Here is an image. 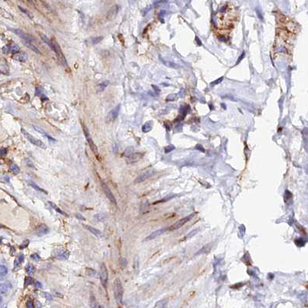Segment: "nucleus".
Listing matches in <instances>:
<instances>
[{
	"label": "nucleus",
	"instance_id": "1",
	"mask_svg": "<svg viewBox=\"0 0 308 308\" xmlns=\"http://www.w3.org/2000/svg\"><path fill=\"white\" fill-rule=\"evenodd\" d=\"M113 293L116 303L121 304L123 296V287L121 280L119 278H116L113 282Z\"/></svg>",
	"mask_w": 308,
	"mask_h": 308
},
{
	"label": "nucleus",
	"instance_id": "2",
	"mask_svg": "<svg viewBox=\"0 0 308 308\" xmlns=\"http://www.w3.org/2000/svg\"><path fill=\"white\" fill-rule=\"evenodd\" d=\"M21 132H22V133L25 136V137L31 143H33V145H35V146H38V147H39V148H42V149H46V145L43 143V142H42L40 140H39V139H37V138H35L33 136H32L30 133H29L26 130H25L24 129H21Z\"/></svg>",
	"mask_w": 308,
	"mask_h": 308
},
{
	"label": "nucleus",
	"instance_id": "3",
	"mask_svg": "<svg viewBox=\"0 0 308 308\" xmlns=\"http://www.w3.org/2000/svg\"><path fill=\"white\" fill-rule=\"evenodd\" d=\"M53 50L54 53L56 54V56H57V58L59 59V60L60 61V63H61L63 66H67L68 64H67L66 59V58H65V56H64V54H63V51H62V49H61L59 45L58 44V43H57L56 41H53Z\"/></svg>",
	"mask_w": 308,
	"mask_h": 308
},
{
	"label": "nucleus",
	"instance_id": "4",
	"mask_svg": "<svg viewBox=\"0 0 308 308\" xmlns=\"http://www.w3.org/2000/svg\"><path fill=\"white\" fill-rule=\"evenodd\" d=\"M193 217V214H190L189 216H186L179 220H177L176 223H174L172 226H170V227H168L169 230H178L180 228H181L182 226H183L186 223H188L192 218Z\"/></svg>",
	"mask_w": 308,
	"mask_h": 308
},
{
	"label": "nucleus",
	"instance_id": "5",
	"mask_svg": "<svg viewBox=\"0 0 308 308\" xmlns=\"http://www.w3.org/2000/svg\"><path fill=\"white\" fill-rule=\"evenodd\" d=\"M100 282L104 287H106L107 282H108V270L105 263H102L100 266Z\"/></svg>",
	"mask_w": 308,
	"mask_h": 308
},
{
	"label": "nucleus",
	"instance_id": "6",
	"mask_svg": "<svg viewBox=\"0 0 308 308\" xmlns=\"http://www.w3.org/2000/svg\"><path fill=\"white\" fill-rule=\"evenodd\" d=\"M101 186H102V188H103V192H104V193H105V195L106 196V197L109 199V200L113 204V205H116V199H115V196H114V195L113 194V193H112V191L110 190V189L109 188V186L106 185V183H105L104 182H102L101 183Z\"/></svg>",
	"mask_w": 308,
	"mask_h": 308
},
{
	"label": "nucleus",
	"instance_id": "7",
	"mask_svg": "<svg viewBox=\"0 0 308 308\" xmlns=\"http://www.w3.org/2000/svg\"><path fill=\"white\" fill-rule=\"evenodd\" d=\"M13 33H14L15 34H16L19 37H20V38H21L22 39H23L24 41H26V42H32V43H33V41L35 40V39H34V37H33V36H31V35L29 34V33H26L23 32V31L21 30V29H13Z\"/></svg>",
	"mask_w": 308,
	"mask_h": 308
},
{
	"label": "nucleus",
	"instance_id": "8",
	"mask_svg": "<svg viewBox=\"0 0 308 308\" xmlns=\"http://www.w3.org/2000/svg\"><path fill=\"white\" fill-rule=\"evenodd\" d=\"M83 130H84V133H85L86 138V140H87V142H88V143H89V145H90V146L92 151L93 152V153H94L96 156H98V154H99V153H98V149H97L96 146L95 145L93 140L92 138L90 137L87 128H86L84 125H83Z\"/></svg>",
	"mask_w": 308,
	"mask_h": 308
},
{
	"label": "nucleus",
	"instance_id": "9",
	"mask_svg": "<svg viewBox=\"0 0 308 308\" xmlns=\"http://www.w3.org/2000/svg\"><path fill=\"white\" fill-rule=\"evenodd\" d=\"M154 173H155V170H153V169L148 170H146V171H145V172L140 173V174L138 176V177L136 178V183L143 182V181L146 180L147 179H149L150 177H151Z\"/></svg>",
	"mask_w": 308,
	"mask_h": 308
},
{
	"label": "nucleus",
	"instance_id": "10",
	"mask_svg": "<svg viewBox=\"0 0 308 308\" xmlns=\"http://www.w3.org/2000/svg\"><path fill=\"white\" fill-rule=\"evenodd\" d=\"M55 257L61 260H68L69 257V252L66 250H63V249H59L56 250L55 251V254H54Z\"/></svg>",
	"mask_w": 308,
	"mask_h": 308
},
{
	"label": "nucleus",
	"instance_id": "11",
	"mask_svg": "<svg viewBox=\"0 0 308 308\" xmlns=\"http://www.w3.org/2000/svg\"><path fill=\"white\" fill-rule=\"evenodd\" d=\"M120 110V105L117 106H116L115 108H113V109L108 113L107 117H106V121H107L108 123L114 121V120L117 118V116H118V115H119Z\"/></svg>",
	"mask_w": 308,
	"mask_h": 308
},
{
	"label": "nucleus",
	"instance_id": "12",
	"mask_svg": "<svg viewBox=\"0 0 308 308\" xmlns=\"http://www.w3.org/2000/svg\"><path fill=\"white\" fill-rule=\"evenodd\" d=\"M166 230H169L168 228H162L160 230H157L156 231H154L153 233H152L150 236H148L146 238V240H152L153 239H156L157 237H159L160 236H161L162 234H163Z\"/></svg>",
	"mask_w": 308,
	"mask_h": 308
},
{
	"label": "nucleus",
	"instance_id": "13",
	"mask_svg": "<svg viewBox=\"0 0 308 308\" xmlns=\"http://www.w3.org/2000/svg\"><path fill=\"white\" fill-rule=\"evenodd\" d=\"M143 157V154L141 153H133L128 157H126V162L128 163H133L139 161Z\"/></svg>",
	"mask_w": 308,
	"mask_h": 308
},
{
	"label": "nucleus",
	"instance_id": "14",
	"mask_svg": "<svg viewBox=\"0 0 308 308\" xmlns=\"http://www.w3.org/2000/svg\"><path fill=\"white\" fill-rule=\"evenodd\" d=\"M118 11H119V6H118L117 5L114 6L113 7H112V8L108 11L107 15H106V19H109V20H111V19H114V18L116 17V16L117 15Z\"/></svg>",
	"mask_w": 308,
	"mask_h": 308
},
{
	"label": "nucleus",
	"instance_id": "15",
	"mask_svg": "<svg viewBox=\"0 0 308 308\" xmlns=\"http://www.w3.org/2000/svg\"><path fill=\"white\" fill-rule=\"evenodd\" d=\"M13 59L16 61L21 62V63H25L28 59V55L26 53H23V52L18 53L17 54H15L13 56Z\"/></svg>",
	"mask_w": 308,
	"mask_h": 308
},
{
	"label": "nucleus",
	"instance_id": "16",
	"mask_svg": "<svg viewBox=\"0 0 308 308\" xmlns=\"http://www.w3.org/2000/svg\"><path fill=\"white\" fill-rule=\"evenodd\" d=\"M49 232V229L44 224L40 225L36 230V234L39 236H44V235L47 234Z\"/></svg>",
	"mask_w": 308,
	"mask_h": 308
},
{
	"label": "nucleus",
	"instance_id": "17",
	"mask_svg": "<svg viewBox=\"0 0 308 308\" xmlns=\"http://www.w3.org/2000/svg\"><path fill=\"white\" fill-rule=\"evenodd\" d=\"M39 36H40V37H41V39H43V41L47 45V46H49L52 49H53V41L52 40V39H50L49 37H47L46 36V35H45L44 33H39Z\"/></svg>",
	"mask_w": 308,
	"mask_h": 308
},
{
	"label": "nucleus",
	"instance_id": "18",
	"mask_svg": "<svg viewBox=\"0 0 308 308\" xmlns=\"http://www.w3.org/2000/svg\"><path fill=\"white\" fill-rule=\"evenodd\" d=\"M84 227L86 228L89 231H90L92 233H93L96 236H103V233L100 230H97V229H96V228H94V227H93L91 226H88V225H84Z\"/></svg>",
	"mask_w": 308,
	"mask_h": 308
},
{
	"label": "nucleus",
	"instance_id": "19",
	"mask_svg": "<svg viewBox=\"0 0 308 308\" xmlns=\"http://www.w3.org/2000/svg\"><path fill=\"white\" fill-rule=\"evenodd\" d=\"M24 45H25L26 46H27L29 49H30L31 50H33V52H35L36 53L39 54V55L41 54V52L39 51V49L35 45H33L32 42H26V41H24Z\"/></svg>",
	"mask_w": 308,
	"mask_h": 308
},
{
	"label": "nucleus",
	"instance_id": "20",
	"mask_svg": "<svg viewBox=\"0 0 308 308\" xmlns=\"http://www.w3.org/2000/svg\"><path fill=\"white\" fill-rule=\"evenodd\" d=\"M11 287V284L9 282H5L1 284V286H0V291H1V293H6V292L9 291V290Z\"/></svg>",
	"mask_w": 308,
	"mask_h": 308
},
{
	"label": "nucleus",
	"instance_id": "21",
	"mask_svg": "<svg viewBox=\"0 0 308 308\" xmlns=\"http://www.w3.org/2000/svg\"><path fill=\"white\" fill-rule=\"evenodd\" d=\"M28 183H29V184L33 189H35L36 190H37V191H39V192H41V193H46V194L48 193L46 190H45L44 189H43V188H41L40 186H39L35 182L32 181V180H29Z\"/></svg>",
	"mask_w": 308,
	"mask_h": 308
},
{
	"label": "nucleus",
	"instance_id": "22",
	"mask_svg": "<svg viewBox=\"0 0 308 308\" xmlns=\"http://www.w3.org/2000/svg\"><path fill=\"white\" fill-rule=\"evenodd\" d=\"M167 303H168L167 299L160 300L156 302V303L155 304L153 308H166V306L167 305Z\"/></svg>",
	"mask_w": 308,
	"mask_h": 308
},
{
	"label": "nucleus",
	"instance_id": "23",
	"mask_svg": "<svg viewBox=\"0 0 308 308\" xmlns=\"http://www.w3.org/2000/svg\"><path fill=\"white\" fill-rule=\"evenodd\" d=\"M199 230H200V229L199 228H196V229H195V230H191L188 234H186L182 240H181V241H183V240H189V239H190L191 237H193V236H194L198 232H199Z\"/></svg>",
	"mask_w": 308,
	"mask_h": 308
},
{
	"label": "nucleus",
	"instance_id": "24",
	"mask_svg": "<svg viewBox=\"0 0 308 308\" xmlns=\"http://www.w3.org/2000/svg\"><path fill=\"white\" fill-rule=\"evenodd\" d=\"M0 69H1V73L4 75H9V66L6 65V63H2L1 65H0Z\"/></svg>",
	"mask_w": 308,
	"mask_h": 308
},
{
	"label": "nucleus",
	"instance_id": "25",
	"mask_svg": "<svg viewBox=\"0 0 308 308\" xmlns=\"http://www.w3.org/2000/svg\"><path fill=\"white\" fill-rule=\"evenodd\" d=\"M103 36H96V37H93V38H91V39H88L87 42H90L92 45H96L99 43H100L103 40Z\"/></svg>",
	"mask_w": 308,
	"mask_h": 308
},
{
	"label": "nucleus",
	"instance_id": "26",
	"mask_svg": "<svg viewBox=\"0 0 308 308\" xmlns=\"http://www.w3.org/2000/svg\"><path fill=\"white\" fill-rule=\"evenodd\" d=\"M48 203H49V205H50V206H52V207H53V208L55 210H56V211H57L59 213H60V214H62V215H63V216H68V214H67V213H66L64 211H63V210H62L60 208H59V207H58V206H56L55 203H53V202H49V201Z\"/></svg>",
	"mask_w": 308,
	"mask_h": 308
},
{
	"label": "nucleus",
	"instance_id": "27",
	"mask_svg": "<svg viewBox=\"0 0 308 308\" xmlns=\"http://www.w3.org/2000/svg\"><path fill=\"white\" fill-rule=\"evenodd\" d=\"M33 128H34V130H36V131H37V132H39V133H42V134H44V135H46V136L49 139V140H52V141H53V142H55L56 140L52 137V136H49L43 130H42L41 128H39V126H33Z\"/></svg>",
	"mask_w": 308,
	"mask_h": 308
},
{
	"label": "nucleus",
	"instance_id": "28",
	"mask_svg": "<svg viewBox=\"0 0 308 308\" xmlns=\"http://www.w3.org/2000/svg\"><path fill=\"white\" fill-rule=\"evenodd\" d=\"M152 129H153V123H152V122H147V123H146L143 126V127H142V130H143V132H144V133L150 132Z\"/></svg>",
	"mask_w": 308,
	"mask_h": 308
},
{
	"label": "nucleus",
	"instance_id": "29",
	"mask_svg": "<svg viewBox=\"0 0 308 308\" xmlns=\"http://www.w3.org/2000/svg\"><path fill=\"white\" fill-rule=\"evenodd\" d=\"M8 273V269L6 266L4 265H1L0 266V277L3 280Z\"/></svg>",
	"mask_w": 308,
	"mask_h": 308
},
{
	"label": "nucleus",
	"instance_id": "30",
	"mask_svg": "<svg viewBox=\"0 0 308 308\" xmlns=\"http://www.w3.org/2000/svg\"><path fill=\"white\" fill-rule=\"evenodd\" d=\"M9 168H10V170H11L14 174H16V175H17V174H19V173H20V169H19V167L16 164H15V163H12V164L10 165Z\"/></svg>",
	"mask_w": 308,
	"mask_h": 308
},
{
	"label": "nucleus",
	"instance_id": "31",
	"mask_svg": "<svg viewBox=\"0 0 308 308\" xmlns=\"http://www.w3.org/2000/svg\"><path fill=\"white\" fill-rule=\"evenodd\" d=\"M108 84H109V81H106V82H103V83L99 84L97 86V91L98 92H103L107 87Z\"/></svg>",
	"mask_w": 308,
	"mask_h": 308
},
{
	"label": "nucleus",
	"instance_id": "32",
	"mask_svg": "<svg viewBox=\"0 0 308 308\" xmlns=\"http://www.w3.org/2000/svg\"><path fill=\"white\" fill-rule=\"evenodd\" d=\"M90 305L92 308H101L96 300L94 298V296H91L90 298Z\"/></svg>",
	"mask_w": 308,
	"mask_h": 308
},
{
	"label": "nucleus",
	"instance_id": "33",
	"mask_svg": "<svg viewBox=\"0 0 308 308\" xmlns=\"http://www.w3.org/2000/svg\"><path fill=\"white\" fill-rule=\"evenodd\" d=\"M26 270L27 273L29 274V275H33L35 273V267L32 264H28L26 268Z\"/></svg>",
	"mask_w": 308,
	"mask_h": 308
},
{
	"label": "nucleus",
	"instance_id": "34",
	"mask_svg": "<svg viewBox=\"0 0 308 308\" xmlns=\"http://www.w3.org/2000/svg\"><path fill=\"white\" fill-rule=\"evenodd\" d=\"M9 51H10V53H13V54H17L18 53V52L19 51V46H17V45H13V46H11L10 48H9Z\"/></svg>",
	"mask_w": 308,
	"mask_h": 308
},
{
	"label": "nucleus",
	"instance_id": "35",
	"mask_svg": "<svg viewBox=\"0 0 308 308\" xmlns=\"http://www.w3.org/2000/svg\"><path fill=\"white\" fill-rule=\"evenodd\" d=\"M18 8H19V9H20V10H21V11H22L23 13H25L26 16H29L30 19H33V14H32L30 12H29V11H28L26 9H24V8H23V7H22V6H18Z\"/></svg>",
	"mask_w": 308,
	"mask_h": 308
},
{
	"label": "nucleus",
	"instance_id": "36",
	"mask_svg": "<svg viewBox=\"0 0 308 308\" xmlns=\"http://www.w3.org/2000/svg\"><path fill=\"white\" fill-rule=\"evenodd\" d=\"M33 280L32 277H30V276L26 277V279H25V286H27L30 285L33 283Z\"/></svg>",
	"mask_w": 308,
	"mask_h": 308
},
{
	"label": "nucleus",
	"instance_id": "37",
	"mask_svg": "<svg viewBox=\"0 0 308 308\" xmlns=\"http://www.w3.org/2000/svg\"><path fill=\"white\" fill-rule=\"evenodd\" d=\"M255 10H256V13L258 18H259L260 20H263V15H262V13H261L260 9L258 7H256V8L255 9Z\"/></svg>",
	"mask_w": 308,
	"mask_h": 308
},
{
	"label": "nucleus",
	"instance_id": "38",
	"mask_svg": "<svg viewBox=\"0 0 308 308\" xmlns=\"http://www.w3.org/2000/svg\"><path fill=\"white\" fill-rule=\"evenodd\" d=\"M30 257H31V259L33 260L34 261H39V260H40V256H39V254H37V253H33V254H32V255L30 256Z\"/></svg>",
	"mask_w": 308,
	"mask_h": 308
},
{
	"label": "nucleus",
	"instance_id": "39",
	"mask_svg": "<svg viewBox=\"0 0 308 308\" xmlns=\"http://www.w3.org/2000/svg\"><path fill=\"white\" fill-rule=\"evenodd\" d=\"M96 273V270H93V269H91V268H88V269H87V274H88V275L93 276H95Z\"/></svg>",
	"mask_w": 308,
	"mask_h": 308
},
{
	"label": "nucleus",
	"instance_id": "40",
	"mask_svg": "<svg viewBox=\"0 0 308 308\" xmlns=\"http://www.w3.org/2000/svg\"><path fill=\"white\" fill-rule=\"evenodd\" d=\"M174 149H175L174 146H172V145H170V146H166V147L165 148V153H170V152L173 151Z\"/></svg>",
	"mask_w": 308,
	"mask_h": 308
},
{
	"label": "nucleus",
	"instance_id": "41",
	"mask_svg": "<svg viewBox=\"0 0 308 308\" xmlns=\"http://www.w3.org/2000/svg\"><path fill=\"white\" fill-rule=\"evenodd\" d=\"M29 244V240H25V241L20 245V249H24V248L27 247Z\"/></svg>",
	"mask_w": 308,
	"mask_h": 308
},
{
	"label": "nucleus",
	"instance_id": "42",
	"mask_svg": "<svg viewBox=\"0 0 308 308\" xmlns=\"http://www.w3.org/2000/svg\"><path fill=\"white\" fill-rule=\"evenodd\" d=\"M26 164H27V166H29V167H32V168H33V169H35V166L33 165V162L31 161V160H28V159H26Z\"/></svg>",
	"mask_w": 308,
	"mask_h": 308
},
{
	"label": "nucleus",
	"instance_id": "43",
	"mask_svg": "<svg viewBox=\"0 0 308 308\" xmlns=\"http://www.w3.org/2000/svg\"><path fill=\"white\" fill-rule=\"evenodd\" d=\"M44 295H45L46 298L48 300H53V296H52V295H51L49 293H46V292H45V293H44Z\"/></svg>",
	"mask_w": 308,
	"mask_h": 308
},
{
	"label": "nucleus",
	"instance_id": "44",
	"mask_svg": "<svg viewBox=\"0 0 308 308\" xmlns=\"http://www.w3.org/2000/svg\"><path fill=\"white\" fill-rule=\"evenodd\" d=\"M26 306H27V308H33V307H34L33 303V301H31V300H28V301H27Z\"/></svg>",
	"mask_w": 308,
	"mask_h": 308
},
{
	"label": "nucleus",
	"instance_id": "45",
	"mask_svg": "<svg viewBox=\"0 0 308 308\" xmlns=\"http://www.w3.org/2000/svg\"><path fill=\"white\" fill-rule=\"evenodd\" d=\"M17 260H19L18 261H19V263H23V260H24V255H23V253H20Z\"/></svg>",
	"mask_w": 308,
	"mask_h": 308
},
{
	"label": "nucleus",
	"instance_id": "46",
	"mask_svg": "<svg viewBox=\"0 0 308 308\" xmlns=\"http://www.w3.org/2000/svg\"><path fill=\"white\" fill-rule=\"evenodd\" d=\"M223 80V77H220V79H218V80H216V81H214V82H213L211 84L212 85H216V84H218V83H221L222 82V80Z\"/></svg>",
	"mask_w": 308,
	"mask_h": 308
},
{
	"label": "nucleus",
	"instance_id": "47",
	"mask_svg": "<svg viewBox=\"0 0 308 308\" xmlns=\"http://www.w3.org/2000/svg\"><path fill=\"white\" fill-rule=\"evenodd\" d=\"M0 152H1V154H2V156H6V153H7V150H6V149H5V148H2V149H1V150H0Z\"/></svg>",
	"mask_w": 308,
	"mask_h": 308
},
{
	"label": "nucleus",
	"instance_id": "48",
	"mask_svg": "<svg viewBox=\"0 0 308 308\" xmlns=\"http://www.w3.org/2000/svg\"><path fill=\"white\" fill-rule=\"evenodd\" d=\"M9 51V46H5L3 48V53L6 54V53H7Z\"/></svg>",
	"mask_w": 308,
	"mask_h": 308
},
{
	"label": "nucleus",
	"instance_id": "49",
	"mask_svg": "<svg viewBox=\"0 0 308 308\" xmlns=\"http://www.w3.org/2000/svg\"><path fill=\"white\" fill-rule=\"evenodd\" d=\"M244 56H245V52H243V53L241 54V56H240L239 57V59H237V63H239L244 58Z\"/></svg>",
	"mask_w": 308,
	"mask_h": 308
},
{
	"label": "nucleus",
	"instance_id": "50",
	"mask_svg": "<svg viewBox=\"0 0 308 308\" xmlns=\"http://www.w3.org/2000/svg\"><path fill=\"white\" fill-rule=\"evenodd\" d=\"M35 286L36 287V288H42V283L39 282V281H36V283H35Z\"/></svg>",
	"mask_w": 308,
	"mask_h": 308
},
{
	"label": "nucleus",
	"instance_id": "51",
	"mask_svg": "<svg viewBox=\"0 0 308 308\" xmlns=\"http://www.w3.org/2000/svg\"><path fill=\"white\" fill-rule=\"evenodd\" d=\"M175 96H176V95H174V94H173V95H170V96H167L166 100H174Z\"/></svg>",
	"mask_w": 308,
	"mask_h": 308
},
{
	"label": "nucleus",
	"instance_id": "52",
	"mask_svg": "<svg viewBox=\"0 0 308 308\" xmlns=\"http://www.w3.org/2000/svg\"><path fill=\"white\" fill-rule=\"evenodd\" d=\"M76 217H77L78 219H80V220H86V219H85L81 214H80V213H76Z\"/></svg>",
	"mask_w": 308,
	"mask_h": 308
},
{
	"label": "nucleus",
	"instance_id": "53",
	"mask_svg": "<svg viewBox=\"0 0 308 308\" xmlns=\"http://www.w3.org/2000/svg\"><path fill=\"white\" fill-rule=\"evenodd\" d=\"M153 86V88L155 90H156L157 92H160V90L159 88H157V86Z\"/></svg>",
	"mask_w": 308,
	"mask_h": 308
},
{
	"label": "nucleus",
	"instance_id": "54",
	"mask_svg": "<svg viewBox=\"0 0 308 308\" xmlns=\"http://www.w3.org/2000/svg\"><path fill=\"white\" fill-rule=\"evenodd\" d=\"M196 41H197V42L199 43V45L200 46V45H201V42H200V40H198V38H197V37H196Z\"/></svg>",
	"mask_w": 308,
	"mask_h": 308
}]
</instances>
